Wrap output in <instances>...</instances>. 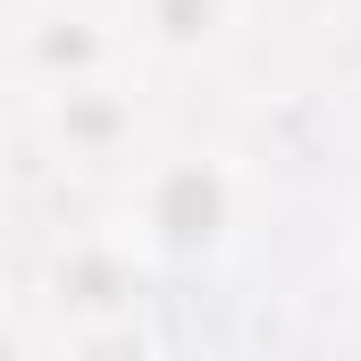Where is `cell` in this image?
Here are the masks:
<instances>
[{
  "label": "cell",
  "instance_id": "obj_1",
  "mask_svg": "<svg viewBox=\"0 0 361 361\" xmlns=\"http://www.w3.org/2000/svg\"><path fill=\"white\" fill-rule=\"evenodd\" d=\"M261 210V177L244 152L227 143H152L126 177H118V235L135 244V261L152 277L219 269Z\"/></svg>",
  "mask_w": 361,
  "mask_h": 361
},
{
  "label": "cell",
  "instance_id": "obj_2",
  "mask_svg": "<svg viewBox=\"0 0 361 361\" xmlns=\"http://www.w3.org/2000/svg\"><path fill=\"white\" fill-rule=\"evenodd\" d=\"M34 126H42V152L59 169H101V177H126L160 143L135 68H109V76H85V85L34 92Z\"/></svg>",
  "mask_w": 361,
  "mask_h": 361
},
{
  "label": "cell",
  "instance_id": "obj_3",
  "mask_svg": "<svg viewBox=\"0 0 361 361\" xmlns=\"http://www.w3.org/2000/svg\"><path fill=\"white\" fill-rule=\"evenodd\" d=\"M8 68L25 92H59V85H85V76H109V68H135L126 34L109 8L92 0H42L8 25Z\"/></svg>",
  "mask_w": 361,
  "mask_h": 361
},
{
  "label": "cell",
  "instance_id": "obj_4",
  "mask_svg": "<svg viewBox=\"0 0 361 361\" xmlns=\"http://www.w3.org/2000/svg\"><path fill=\"white\" fill-rule=\"evenodd\" d=\"M109 17L143 68H219L244 42L252 0H109Z\"/></svg>",
  "mask_w": 361,
  "mask_h": 361
},
{
  "label": "cell",
  "instance_id": "obj_5",
  "mask_svg": "<svg viewBox=\"0 0 361 361\" xmlns=\"http://www.w3.org/2000/svg\"><path fill=\"white\" fill-rule=\"evenodd\" d=\"M34 345H42V328L17 319V311H0V353H34Z\"/></svg>",
  "mask_w": 361,
  "mask_h": 361
},
{
  "label": "cell",
  "instance_id": "obj_6",
  "mask_svg": "<svg viewBox=\"0 0 361 361\" xmlns=\"http://www.w3.org/2000/svg\"><path fill=\"white\" fill-rule=\"evenodd\" d=\"M345 277L361 286V202H353V219H345Z\"/></svg>",
  "mask_w": 361,
  "mask_h": 361
}]
</instances>
